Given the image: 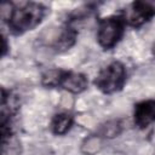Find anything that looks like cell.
Wrapping results in <instances>:
<instances>
[{"label": "cell", "mask_w": 155, "mask_h": 155, "mask_svg": "<svg viewBox=\"0 0 155 155\" xmlns=\"http://www.w3.org/2000/svg\"><path fill=\"white\" fill-rule=\"evenodd\" d=\"M47 15V7L41 2L27 1L18 6H13V10L8 17L7 25L12 34L22 35L29 30L36 28Z\"/></svg>", "instance_id": "cell-1"}, {"label": "cell", "mask_w": 155, "mask_h": 155, "mask_svg": "<svg viewBox=\"0 0 155 155\" xmlns=\"http://www.w3.org/2000/svg\"><path fill=\"white\" fill-rule=\"evenodd\" d=\"M76 38H78V30L71 24L67 23V25L64 28H62L58 34L54 35L52 46L57 51L69 50L70 47H73L75 45Z\"/></svg>", "instance_id": "cell-7"}, {"label": "cell", "mask_w": 155, "mask_h": 155, "mask_svg": "<svg viewBox=\"0 0 155 155\" xmlns=\"http://www.w3.org/2000/svg\"><path fill=\"white\" fill-rule=\"evenodd\" d=\"M63 90H65L69 93L79 94L87 90L88 87V80L85 74L82 73H75V71H65L63 70L59 86Z\"/></svg>", "instance_id": "cell-6"}, {"label": "cell", "mask_w": 155, "mask_h": 155, "mask_svg": "<svg viewBox=\"0 0 155 155\" xmlns=\"http://www.w3.org/2000/svg\"><path fill=\"white\" fill-rule=\"evenodd\" d=\"M126 25L139 28L155 17L154 0H137L131 2L120 15Z\"/></svg>", "instance_id": "cell-4"}, {"label": "cell", "mask_w": 155, "mask_h": 155, "mask_svg": "<svg viewBox=\"0 0 155 155\" xmlns=\"http://www.w3.org/2000/svg\"><path fill=\"white\" fill-rule=\"evenodd\" d=\"M1 41H2V46H1V56L5 57L8 52L10 46L7 45V38L5 36V34H1Z\"/></svg>", "instance_id": "cell-12"}, {"label": "cell", "mask_w": 155, "mask_h": 155, "mask_svg": "<svg viewBox=\"0 0 155 155\" xmlns=\"http://www.w3.org/2000/svg\"><path fill=\"white\" fill-rule=\"evenodd\" d=\"M122 131V124L120 120H110V121H107L104 125L101 126L99 131H98V134L102 136L104 139L108 138V139H111V138H115L117 137Z\"/></svg>", "instance_id": "cell-10"}, {"label": "cell", "mask_w": 155, "mask_h": 155, "mask_svg": "<svg viewBox=\"0 0 155 155\" xmlns=\"http://www.w3.org/2000/svg\"><path fill=\"white\" fill-rule=\"evenodd\" d=\"M153 56L155 57V44H154V46H153Z\"/></svg>", "instance_id": "cell-13"}, {"label": "cell", "mask_w": 155, "mask_h": 155, "mask_svg": "<svg viewBox=\"0 0 155 155\" xmlns=\"http://www.w3.org/2000/svg\"><path fill=\"white\" fill-rule=\"evenodd\" d=\"M63 70L61 69H48L41 75V84L45 87H58Z\"/></svg>", "instance_id": "cell-11"}, {"label": "cell", "mask_w": 155, "mask_h": 155, "mask_svg": "<svg viewBox=\"0 0 155 155\" xmlns=\"http://www.w3.org/2000/svg\"><path fill=\"white\" fill-rule=\"evenodd\" d=\"M134 125L144 130L155 122V99H147L138 102L133 110Z\"/></svg>", "instance_id": "cell-5"}, {"label": "cell", "mask_w": 155, "mask_h": 155, "mask_svg": "<svg viewBox=\"0 0 155 155\" xmlns=\"http://www.w3.org/2000/svg\"><path fill=\"white\" fill-rule=\"evenodd\" d=\"M126 65L120 61H113L97 74L93 84L104 94H113L122 90L126 84Z\"/></svg>", "instance_id": "cell-2"}, {"label": "cell", "mask_w": 155, "mask_h": 155, "mask_svg": "<svg viewBox=\"0 0 155 155\" xmlns=\"http://www.w3.org/2000/svg\"><path fill=\"white\" fill-rule=\"evenodd\" d=\"M74 125V116L69 113H58L51 120V131L56 136H64Z\"/></svg>", "instance_id": "cell-8"}, {"label": "cell", "mask_w": 155, "mask_h": 155, "mask_svg": "<svg viewBox=\"0 0 155 155\" xmlns=\"http://www.w3.org/2000/svg\"><path fill=\"white\" fill-rule=\"evenodd\" d=\"M103 140H104V138L102 136H99L98 133L91 134L82 140V143L80 145V150L84 155H96L102 150Z\"/></svg>", "instance_id": "cell-9"}, {"label": "cell", "mask_w": 155, "mask_h": 155, "mask_svg": "<svg viewBox=\"0 0 155 155\" xmlns=\"http://www.w3.org/2000/svg\"><path fill=\"white\" fill-rule=\"evenodd\" d=\"M126 23L120 15L101 18L97 25V41L104 50L115 47L125 34Z\"/></svg>", "instance_id": "cell-3"}]
</instances>
